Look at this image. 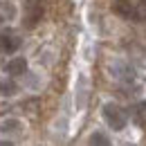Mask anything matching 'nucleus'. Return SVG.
<instances>
[{
    "label": "nucleus",
    "instance_id": "1",
    "mask_svg": "<svg viewBox=\"0 0 146 146\" xmlns=\"http://www.w3.org/2000/svg\"><path fill=\"white\" fill-rule=\"evenodd\" d=\"M101 115H104V121H106L112 130H124L126 124H128V115L119 104H112V101L106 104L104 110H101Z\"/></svg>",
    "mask_w": 146,
    "mask_h": 146
},
{
    "label": "nucleus",
    "instance_id": "2",
    "mask_svg": "<svg viewBox=\"0 0 146 146\" xmlns=\"http://www.w3.org/2000/svg\"><path fill=\"white\" fill-rule=\"evenodd\" d=\"M45 14V7H43V0H27L25 2V14H23V23L25 27H36L40 18Z\"/></svg>",
    "mask_w": 146,
    "mask_h": 146
},
{
    "label": "nucleus",
    "instance_id": "3",
    "mask_svg": "<svg viewBox=\"0 0 146 146\" xmlns=\"http://www.w3.org/2000/svg\"><path fill=\"white\" fill-rule=\"evenodd\" d=\"M112 11L126 20H144V11H139V7H135L130 0H115Z\"/></svg>",
    "mask_w": 146,
    "mask_h": 146
},
{
    "label": "nucleus",
    "instance_id": "4",
    "mask_svg": "<svg viewBox=\"0 0 146 146\" xmlns=\"http://www.w3.org/2000/svg\"><path fill=\"white\" fill-rule=\"evenodd\" d=\"M20 47V38L14 34V32H5V34H0V52H7V54H11V52H16Z\"/></svg>",
    "mask_w": 146,
    "mask_h": 146
},
{
    "label": "nucleus",
    "instance_id": "5",
    "mask_svg": "<svg viewBox=\"0 0 146 146\" xmlns=\"http://www.w3.org/2000/svg\"><path fill=\"white\" fill-rule=\"evenodd\" d=\"M5 72L9 74V76H20V74H25L27 72V58H23V56L11 58V61L5 65Z\"/></svg>",
    "mask_w": 146,
    "mask_h": 146
},
{
    "label": "nucleus",
    "instance_id": "6",
    "mask_svg": "<svg viewBox=\"0 0 146 146\" xmlns=\"http://www.w3.org/2000/svg\"><path fill=\"white\" fill-rule=\"evenodd\" d=\"M88 146H112L108 139V135L106 133H101V130H94L90 135V139H88Z\"/></svg>",
    "mask_w": 146,
    "mask_h": 146
},
{
    "label": "nucleus",
    "instance_id": "7",
    "mask_svg": "<svg viewBox=\"0 0 146 146\" xmlns=\"http://www.w3.org/2000/svg\"><path fill=\"white\" fill-rule=\"evenodd\" d=\"M20 128H23V124H20L18 119H5V121L0 124V133H5V135H9V133H20Z\"/></svg>",
    "mask_w": 146,
    "mask_h": 146
},
{
    "label": "nucleus",
    "instance_id": "8",
    "mask_svg": "<svg viewBox=\"0 0 146 146\" xmlns=\"http://www.w3.org/2000/svg\"><path fill=\"white\" fill-rule=\"evenodd\" d=\"M16 92H18V86H16L11 79H2V81H0V94H2V97H14Z\"/></svg>",
    "mask_w": 146,
    "mask_h": 146
},
{
    "label": "nucleus",
    "instance_id": "9",
    "mask_svg": "<svg viewBox=\"0 0 146 146\" xmlns=\"http://www.w3.org/2000/svg\"><path fill=\"white\" fill-rule=\"evenodd\" d=\"M137 5H142V7H146V0H137Z\"/></svg>",
    "mask_w": 146,
    "mask_h": 146
},
{
    "label": "nucleus",
    "instance_id": "10",
    "mask_svg": "<svg viewBox=\"0 0 146 146\" xmlns=\"http://www.w3.org/2000/svg\"><path fill=\"white\" fill-rule=\"evenodd\" d=\"M0 146H11V142H0Z\"/></svg>",
    "mask_w": 146,
    "mask_h": 146
},
{
    "label": "nucleus",
    "instance_id": "11",
    "mask_svg": "<svg viewBox=\"0 0 146 146\" xmlns=\"http://www.w3.org/2000/svg\"><path fill=\"white\" fill-rule=\"evenodd\" d=\"M2 23H5V20H2V16H0V25H2Z\"/></svg>",
    "mask_w": 146,
    "mask_h": 146
}]
</instances>
